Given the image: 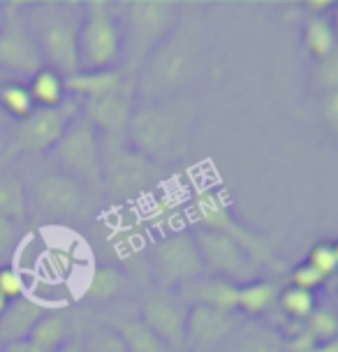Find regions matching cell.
I'll return each instance as SVG.
<instances>
[{
  "instance_id": "21",
  "label": "cell",
  "mask_w": 338,
  "mask_h": 352,
  "mask_svg": "<svg viewBox=\"0 0 338 352\" xmlns=\"http://www.w3.org/2000/svg\"><path fill=\"white\" fill-rule=\"evenodd\" d=\"M70 336V320L65 313L58 311H47L45 316L37 320V324L30 331L28 341L42 352H54L58 350L63 343H67Z\"/></svg>"
},
{
  "instance_id": "44",
  "label": "cell",
  "mask_w": 338,
  "mask_h": 352,
  "mask_svg": "<svg viewBox=\"0 0 338 352\" xmlns=\"http://www.w3.org/2000/svg\"><path fill=\"white\" fill-rule=\"evenodd\" d=\"M54 352H81V345L79 343H72V341H67V343H63L58 350H54Z\"/></svg>"
},
{
  "instance_id": "14",
  "label": "cell",
  "mask_w": 338,
  "mask_h": 352,
  "mask_svg": "<svg viewBox=\"0 0 338 352\" xmlns=\"http://www.w3.org/2000/svg\"><path fill=\"white\" fill-rule=\"evenodd\" d=\"M236 329L234 313H221L216 308L192 304L188 306L185 318V343L214 345L225 341Z\"/></svg>"
},
{
  "instance_id": "32",
  "label": "cell",
  "mask_w": 338,
  "mask_h": 352,
  "mask_svg": "<svg viewBox=\"0 0 338 352\" xmlns=\"http://www.w3.org/2000/svg\"><path fill=\"white\" fill-rule=\"evenodd\" d=\"M304 327L315 343H329V341H336L338 318L331 308H315V311L304 320Z\"/></svg>"
},
{
  "instance_id": "40",
  "label": "cell",
  "mask_w": 338,
  "mask_h": 352,
  "mask_svg": "<svg viewBox=\"0 0 338 352\" xmlns=\"http://www.w3.org/2000/svg\"><path fill=\"white\" fill-rule=\"evenodd\" d=\"M322 114L327 118V123L331 128L338 125V91L336 93H327L324 96V102H322Z\"/></svg>"
},
{
  "instance_id": "28",
  "label": "cell",
  "mask_w": 338,
  "mask_h": 352,
  "mask_svg": "<svg viewBox=\"0 0 338 352\" xmlns=\"http://www.w3.org/2000/svg\"><path fill=\"white\" fill-rule=\"evenodd\" d=\"M114 331L121 336L128 352H165V343L142 320H123Z\"/></svg>"
},
{
  "instance_id": "6",
  "label": "cell",
  "mask_w": 338,
  "mask_h": 352,
  "mask_svg": "<svg viewBox=\"0 0 338 352\" xmlns=\"http://www.w3.org/2000/svg\"><path fill=\"white\" fill-rule=\"evenodd\" d=\"M60 165L74 176L100 184L102 181V167H100V148H98V130L86 118H74L60 142L56 144Z\"/></svg>"
},
{
  "instance_id": "42",
  "label": "cell",
  "mask_w": 338,
  "mask_h": 352,
  "mask_svg": "<svg viewBox=\"0 0 338 352\" xmlns=\"http://www.w3.org/2000/svg\"><path fill=\"white\" fill-rule=\"evenodd\" d=\"M5 352H42V350H37L30 341H16V343H5Z\"/></svg>"
},
{
  "instance_id": "37",
  "label": "cell",
  "mask_w": 338,
  "mask_h": 352,
  "mask_svg": "<svg viewBox=\"0 0 338 352\" xmlns=\"http://www.w3.org/2000/svg\"><path fill=\"white\" fill-rule=\"evenodd\" d=\"M324 283H327V276L317 272L315 267H311L308 262L294 267V272H292V287H299V290H306V292L315 294V290H320Z\"/></svg>"
},
{
  "instance_id": "25",
  "label": "cell",
  "mask_w": 338,
  "mask_h": 352,
  "mask_svg": "<svg viewBox=\"0 0 338 352\" xmlns=\"http://www.w3.org/2000/svg\"><path fill=\"white\" fill-rule=\"evenodd\" d=\"M28 213L26 206V190L23 184L12 174L0 176V218L12 220V223H23Z\"/></svg>"
},
{
  "instance_id": "27",
  "label": "cell",
  "mask_w": 338,
  "mask_h": 352,
  "mask_svg": "<svg viewBox=\"0 0 338 352\" xmlns=\"http://www.w3.org/2000/svg\"><path fill=\"white\" fill-rule=\"evenodd\" d=\"M304 44L317 63L329 58V56L334 54L336 37H334V28H331V23L327 19L311 16L308 21L304 23Z\"/></svg>"
},
{
  "instance_id": "18",
  "label": "cell",
  "mask_w": 338,
  "mask_h": 352,
  "mask_svg": "<svg viewBox=\"0 0 338 352\" xmlns=\"http://www.w3.org/2000/svg\"><path fill=\"white\" fill-rule=\"evenodd\" d=\"M104 181L111 190L133 192L139 190L144 179H146V160L135 151L116 148V153H109L104 158Z\"/></svg>"
},
{
  "instance_id": "45",
  "label": "cell",
  "mask_w": 338,
  "mask_h": 352,
  "mask_svg": "<svg viewBox=\"0 0 338 352\" xmlns=\"http://www.w3.org/2000/svg\"><path fill=\"white\" fill-rule=\"evenodd\" d=\"M5 306H8V301H5V297H3V294H0V316H3Z\"/></svg>"
},
{
  "instance_id": "12",
  "label": "cell",
  "mask_w": 338,
  "mask_h": 352,
  "mask_svg": "<svg viewBox=\"0 0 338 352\" xmlns=\"http://www.w3.org/2000/svg\"><path fill=\"white\" fill-rule=\"evenodd\" d=\"M195 243L199 248V255L204 260V267H211L214 272L223 274L225 278H241L248 274L250 257L246 255L239 243L234 239L221 234V232H211V230H199L195 234Z\"/></svg>"
},
{
  "instance_id": "47",
  "label": "cell",
  "mask_w": 338,
  "mask_h": 352,
  "mask_svg": "<svg viewBox=\"0 0 338 352\" xmlns=\"http://www.w3.org/2000/svg\"><path fill=\"white\" fill-rule=\"evenodd\" d=\"M0 352H5V343H3V338H0Z\"/></svg>"
},
{
  "instance_id": "43",
  "label": "cell",
  "mask_w": 338,
  "mask_h": 352,
  "mask_svg": "<svg viewBox=\"0 0 338 352\" xmlns=\"http://www.w3.org/2000/svg\"><path fill=\"white\" fill-rule=\"evenodd\" d=\"M306 352H338V343H336V341L317 343V345H313V348H311V350H306Z\"/></svg>"
},
{
  "instance_id": "48",
  "label": "cell",
  "mask_w": 338,
  "mask_h": 352,
  "mask_svg": "<svg viewBox=\"0 0 338 352\" xmlns=\"http://www.w3.org/2000/svg\"><path fill=\"white\" fill-rule=\"evenodd\" d=\"M0 86H3V79H0Z\"/></svg>"
},
{
  "instance_id": "34",
  "label": "cell",
  "mask_w": 338,
  "mask_h": 352,
  "mask_svg": "<svg viewBox=\"0 0 338 352\" xmlns=\"http://www.w3.org/2000/svg\"><path fill=\"white\" fill-rule=\"evenodd\" d=\"M308 264L315 267L317 272L329 276H334L336 267H338V248L336 243H329V241H320L311 248V255H308Z\"/></svg>"
},
{
  "instance_id": "30",
  "label": "cell",
  "mask_w": 338,
  "mask_h": 352,
  "mask_svg": "<svg viewBox=\"0 0 338 352\" xmlns=\"http://www.w3.org/2000/svg\"><path fill=\"white\" fill-rule=\"evenodd\" d=\"M276 308L283 313V316L290 318L292 322H304V320L317 308L315 306V294L290 285V287H285V290H280Z\"/></svg>"
},
{
  "instance_id": "31",
  "label": "cell",
  "mask_w": 338,
  "mask_h": 352,
  "mask_svg": "<svg viewBox=\"0 0 338 352\" xmlns=\"http://www.w3.org/2000/svg\"><path fill=\"white\" fill-rule=\"evenodd\" d=\"M111 248L121 262H137L146 250L144 232L135 228H116L111 232Z\"/></svg>"
},
{
  "instance_id": "46",
  "label": "cell",
  "mask_w": 338,
  "mask_h": 352,
  "mask_svg": "<svg viewBox=\"0 0 338 352\" xmlns=\"http://www.w3.org/2000/svg\"><path fill=\"white\" fill-rule=\"evenodd\" d=\"M0 26H3V5H0Z\"/></svg>"
},
{
  "instance_id": "38",
  "label": "cell",
  "mask_w": 338,
  "mask_h": 352,
  "mask_svg": "<svg viewBox=\"0 0 338 352\" xmlns=\"http://www.w3.org/2000/svg\"><path fill=\"white\" fill-rule=\"evenodd\" d=\"M81 352H128V348L114 329H100L86 341Z\"/></svg>"
},
{
  "instance_id": "1",
  "label": "cell",
  "mask_w": 338,
  "mask_h": 352,
  "mask_svg": "<svg viewBox=\"0 0 338 352\" xmlns=\"http://www.w3.org/2000/svg\"><path fill=\"white\" fill-rule=\"evenodd\" d=\"M79 26L81 14L67 5L56 3L37 5L26 19V28L40 47L42 60H47L49 67L58 72L63 79L79 72Z\"/></svg>"
},
{
  "instance_id": "15",
  "label": "cell",
  "mask_w": 338,
  "mask_h": 352,
  "mask_svg": "<svg viewBox=\"0 0 338 352\" xmlns=\"http://www.w3.org/2000/svg\"><path fill=\"white\" fill-rule=\"evenodd\" d=\"M179 297L192 304H202L209 308H216L221 313H234L236 299H239V285L232 283L223 276H214V278H197L185 285H181Z\"/></svg>"
},
{
  "instance_id": "33",
  "label": "cell",
  "mask_w": 338,
  "mask_h": 352,
  "mask_svg": "<svg viewBox=\"0 0 338 352\" xmlns=\"http://www.w3.org/2000/svg\"><path fill=\"white\" fill-rule=\"evenodd\" d=\"M229 352H285V348H283V341H280L276 334L258 329V331L246 334V338H241Z\"/></svg>"
},
{
  "instance_id": "39",
  "label": "cell",
  "mask_w": 338,
  "mask_h": 352,
  "mask_svg": "<svg viewBox=\"0 0 338 352\" xmlns=\"http://www.w3.org/2000/svg\"><path fill=\"white\" fill-rule=\"evenodd\" d=\"M317 84L324 88V93H336L338 86V58L336 54H331L329 58H324L317 63Z\"/></svg>"
},
{
  "instance_id": "4",
  "label": "cell",
  "mask_w": 338,
  "mask_h": 352,
  "mask_svg": "<svg viewBox=\"0 0 338 352\" xmlns=\"http://www.w3.org/2000/svg\"><path fill=\"white\" fill-rule=\"evenodd\" d=\"M151 272L162 287L185 285L204 274V260L199 255L195 236L185 230L172 232L153 243Z\"/></svg>"
},
{
  "instance_id": "22",
  "label": "cell",
  "mask_w": 338,
  "mask_h": 352,
  "mask_svg": "<svg viewBox=\"0 0 338 352\" xmlns=\"http://www.w3.org/2000/svg\"><path fill=\"white\" fill-rule=\"evenodd\" d=\"M278 285L269 280H253L246 285H239V299H236V311L246 313L250 318L264 316L271 308H276L278 301Z\"/></svg>"
},
{
  "instance_id": "23",
  "label": "cell",
  "mask_w": 338,
  "mask_h": 352,
  "mask_svg": "<svg viewBox=\"0 0 338 352\" xmlns=\"http://www.w3.org/2000/svg\"><path fill=\"white\" fill-rule=\"evenodd\" d=\"M28 93L33 98V104L40 109H49V107H58L65 102V84L63 77L52 67H42L30 77Z\"/></svg>"
},
{
  "instance_id": "7",
  "label": "cell",
  "mask_w": 338,
  "mask_h": 352,
  "mask_svg": "<svg viewBox=\"0 0 338 352\" xmlns=\"http://www.w3.org/2000/svg\"><path fill=\"white\" fill-rule=\"evenodd\" d=\"M42 54L35 37L30 35L16 10L3 5V26H0V70L16 74H33L42 70Z\"/></svg>"
},
{
  "instance_id": "29",
  "label": "cell",
  "mask_w": 338,
  "mask_h": 352,
  "mask_svg": "<svg viewBox=\"0 0 338 352\" xmlns=\"http://www.w3.org/2000/svg\"><path fill=\"white\" fill-rule=\"evenodd\" d=\"M0 109L10 114L16 121H23L26 116L33 114L35 104L28 93V86L21 81H3L0 86Z\"/></svg>"
},
{
  "instance_id": "2",
  "label": "cell",
  "mask_w": 338,
  "mask_h": 352,
  "mask_svg": "<svg viewBox=\"0 0 338 352\" xmlns=\"http://www.w3.org/2000/svg\"><path fill=\"white\" fill-rule=\"evenodd\" d=\"M79 70H111L123 54V30L121 23L104 0L86 3V12L81 14L79 26Z\"/></svg>"
},
{
  "instance_id": "20",
  "label": "cell",
  "mask_w": 338,
  "mask_h": 352,
  "mask_svg": "<svg viewBox=\"0 0 338 352\" xmlns=\"http://www.w3.org/2000/svg\"><path fill=\"white\" fill-rule=\"evenodd\" d=\"M79 253L77 246H65V243H52L45 248V253L37 257V269L40 276H45L47 280H65L77 272L79 264Z\"/></svg>"
},
{
  "instance_id": "26",
  "label": "cell",
  "mask_w": 338,
  "mask_h": 352,
  "mask_svg": "<svg viewBox=\"0 0 338 352\" xmlns=\"http://www.w3.org/2000/svg\"><path fill=\"white\" fill-rule=\"evenodd\" d=\"M181 218H183V209L177 202V197H172L169 192L160 195L155 202H151V206L144 213V220H146L151 228L160 230L162 236L172 234V232L181 230Z\"/></svg>"
},
{
  "instance_id": "36",
  "label": "cell",
  "mask_w": 338,
  "mask_h": 352,
  "mask_svg": "<svg viewBox=\"0 0 338 352\" xmlns=\"http://www.w3.org/2000/svg\"><path fill=\"white\" fill-rule=\"evenodd\" d=\"M19 250V225L0 218V267H8Z\"/></svg>"
},
{
  "instance_id": "19",
  "label": "cell",
  "mask_w": 338,
  "mask_h": 352,
  "mask_svg": "<svg viewBox=\"0 0 338 352\" xmlns=\"http://www.w3.org/2000/svg\"><path fill=\"white\" fill-rule=\"evenodd\" d=\"M63 84H65V93H74V96H81L86 100L104 98L128 88L123 81V72L116 70V67H111V70H93V72L79 70L72 77L63 79Z\"/></svg>"
},
{
  "instance_id": "17",
  "label": "cell",
  "mask_w": 338,
  "mask_h": 352,
  "mask_svg": "<svg viewBox=\"0 0 338 352\" xmlns=\"http://www.w3.org/2000/svg\"><path fill=\"white\" fill-rule=\"evenodd\" d=\"M47 313V306L28 294L14 301H8L3 316H0V338L3 343L28 341L30 331L37 324V320Z\"/></svg>"
},
{
  "instance_id": "10",
  "label": "cell",
  "mask_w": 338,
  "mask_h": 352,
  "mask_svg": "<svg viewBox=\"0 0 338 352\" xmlns=\"http://www.w3.org/2000/svg\"><path fill=\"white\" fill-rule=\"evenodd\" d=\"M174 5L165 0H137L128 8V26L137 60L153 49L172 26Z\"/></svg>"
},
{
  "instance_id": "11",
  "label": "cell",
  "mask_w": 338,
  "mask_h": 352,
  "mask_svg": "<svg viewBox=\"0 0 338 352\" xmlns=\"http://www.w3.org/2000/svg\"><path fill=\"white\" fill-rule=\"evenodd\" d=\"M128 132L135 153H139L142 158H153L172 146L177 128H174V118L167 111L158 109V107H144L130 116Z\"/></svg>"
},
{
  "instance_id": "3",
  "label": "cell",
  "mask_w": 338,
  "mask_h": 352,
  "mask_svg": "<svg viewBox=\"0 0 338 352\" xmlns=\"http://www.w3.org/2000/svg\"><path fill=\"white\" fill-rule=\"evenodd\" d=\"M188 218L195 220L199 230H211V232H221V234L234 239L239 246L246 250V255L250 257V262H262V264H273L271 250H269L267 241L255 234H250L248 230H243L229 213V206L225 202V197L221 192L204 188L197 190L195 197L190 202L188 209Z\"/></svg>"
},
{
  "instance_id": "9",
  "label": "cell",
  "mask_w": 338,
  "mask_h": 352,
  "mask_svg": "<svg viewBox=\"0 0 338 352\" xmlns=\"http://www.w3.org/2000/svg\"><path fill=\"white\" fill-rule=\"evenodd\" d=\"M185 318L188 304L179 294L158 292L148 297L142 308V322L169 348L185 345Z\"/></svg>"
},
{
  "instance_id": "13",
  "label": "cell",
  "mask_w": 338,
  "mask_h": 352,
  "mask_svg": "<svg viewBox=\"0 0 338 352\" xmlns=\"http://www.w3.org/2000/svg\"><path fill=\"white\" fill-rule=\"evenodd\" d=\"M35 202L47 216L74 218L84 211L86 195L79 181L70 179V176L49 174L35 188Z\"/></svg>"
},
{
  "instance_id": "16",
  "label": "cell",
  "mask_w": 338,
  "mask_h": 352,
  "mask_svg": "<svg viewBox=\"0 0 338 352\" xmlns=\"http://www.w3.org/2000/svg\"><path fill=\"white\" fill-rule=\"evenodd\" d=\"M84 118L95 130H102L107 135L121 132L128 128V121L133 116V107H130V88L121 93H111V96L86 100L84 102Z\"/></svg>"
},
{
  "instance_id": "35",
  "label": "cell",
  "mask_w": 338,
  "mask_h": 352,
  "mask_svg": "<svg viewBox=\"0 0 338 352\" xmlns=\"http://www.w3.org/2000/svg\"><path fill=\"white\" fill-rule=\"evenodd\" d=\"M0 294L5 297V301H14L26 294V278L14 264L0 267Z\"/></svg>"
},
{
  "instance_id": "5",
  "label": "cell",
  "mask_w": 338,
  "mask_h": 352,
  "mask_svg": "<svg viewBox=\"0 0 338 352\" xmlns=\"http://www.w3.org/2000/svg\"><path fill=\"white\" fill-rule=\"evenodd\" d=\"M79 116L77 100H65L58 107L40 109L35 107L33 114L19 121L16 128V148L28 151V153H45L56 148L70 123Z\"/></svg>"
},
{
  "instance_id": "41",
  "label": "cell",
  "mask_w": 338,
  "mask_h": 352,
  "mask_svg": "<svg viewBox=\"0 0 338 352\" xmlns=\"http://www.w3.org/2000/svg\"><path fill=\"white\" fill-rule=\"evenodd\" d=\"M334 8V3H331V0H313V3H306V10L311 12V16H322L324 12L327 10H331Z\"/></svg>"
},
{
  "instance_id": "8",
  "label": "cell",
  "mask_w": 338,
  "mask_h": 352,
  "mask_svg": "<svg viewBox=\"0 0 338 352\" xmlns=\"http://www.w3.org/2000/svg\"><path fill=\"white\" fill-rule=\"evenodd\" d=\"M192 67V49L183 37H174L155 49L151 63L146 67L144 88L148 93H169L179 88L190 74Z\"/></svg>"
},
{
  "instance_id": "24",
  "label": "cell",
  "mask_w": 338,
  "mask_h": 352,
  "mask_svg": "<svg viewBox=\"0 0 338 352\" xmlns=\"http://www.w3.org/2000/svg\"><path fill=\"white\" fill-rule=\"evenodd\" d=\"M125 285H128V278L121 269L116 267H98L93 269L89 280H86L84 287V297L91 301H109L118 297Z\"/></svg>"
}]
</instances>
